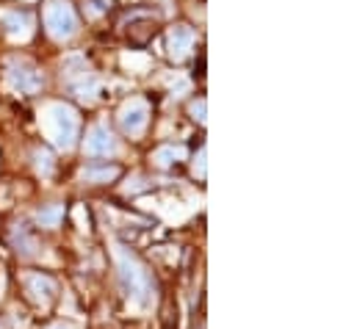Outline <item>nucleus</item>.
I'll return each mask as SVG.
<instances>
[{
  "label": "nucleus",
  "instance_id": "f257e3e1",
  "mask_svg": "<svg viewBox=\"0 0 357 329\" xmlns=\"http://www.w3.org/2000/svg\"><path fill=\"white\" fill-rule=\"evenodd\" d=\"M114 260L119 271V285L128 299V305L136 313H147L155 305V280L147 271V266L125 247H114Z\"/></svg>",
  "mask_w": 357,
  "mask_h": 329
},
{
  "label": "nucleus",
  "instance_id": "f03ea898",
  "mask_svg": "<svg viewBox=\"0 0 357 329\" xmlns=\"http://www.w3.org/2000/svg\"><path fill=\"white\" fill-rule=\"evenodd\" d=\"M39 125L59 150H73L81 136V116L67 102H47L39 114Z\"/></svg>",
  "mask_w": 357,
  "mask_h": 329
},
{
  "label": "nucleus",
  "instance_id": "7ed1b4c3",
  "mask_svg": "<svg viewBox=\"0 0 357 329\" xmlns=\"http://www.w3.org/2000/svg\"><path fill=\"white\" fill-rule=\"evenodd\" d=\"M45 28L53 39L67 42L78 33V14L70 0H47L45 6Z\"/></svg>",
  "mask_w": 357,
  "mask_h": 329
},
{
  "label": "nucleus",
  "instance_id": "20e7f679",
  "mask_svg": "<svg viewBox=\"0 0 357 329\" xmlns=\"http://www.w3.org/2000/svg\"><path fill=\"white\" fill-rule=\"evenodd\" d=\"M6 83L14 91L36 94L42 89L45 78H42V72H39V67L33 61H28V59H8L6 61Z\"/></svg>",
  "mask_w": 357,
  "mask_h": 329
},
{
  "label": "nucleus",
  "instance_id": "39448f33",
  "mask_svg": "<svg viewBox=\"0 0 357 329\" xmlns=\"http://www.w3.org/2000/svg\"><path fill=\"white\" fill-rule=\"evenodd\" d=\"M150 122V105L142 97H130L122 108H119V128L128 136H142L144 128Z\"/></svg>",
  "mask_w": 357,
  "mask_h": 329
},
{
  "label": "nucleus",
  "instance_id": "423d86ee",
  "mask_svg": "<svg viewBox=\"0 0 357 329\" xmlns=\"http://www.w3.org/2000/svg\"><path fill=\"white\" fill-rule=\"evenodd\" d=\"M84 153L89 158H108V155H116L119 153V144L114 139V133L105 128V125H91L89 133H86V141H84Z\"/></svg>",
  "mask_w": 357,
  "mask_h": 329
},
{
  "label": "nucleus",
  "instance_id": "0eeeda50",
  "mask_svg": "<svg viewBox=\"0 0 357 329\" xmlns=\"http://www.w3.org/2000/svg\"><path fill=\"white\" fill-rule=\"evenodd\" d=\"M0 20L6 25V33L14 42L31 39V33H33V17L31 14H25V11H0Z\"/></svg>",
  "mask_w": 357,
  "mask_h": 329
},
{
  "label": "nucleus",
  "instance_id": "6e6552de",
  "mask_svg": "<svg viewBox=\"0 0 357 329\" xmlns=\"http://www.w3.org/2000/svg\"><path fill=\"white\" fill-rule=\"evenodd\" d=\"M22 282H25V291L31 293V299H33L36 305H50V302H53V296H56V282H53L50 277H45V274H25Z\"/></svg>",
  "mask_w": 357,
  "mask_h": 329
},
{
  "label": "nucleus",
  "instance_id": "1a4fd4ad",
  "mask_svg": "<svg viewBox=\"0 0 357 329\" xmlns=\"http://www.w3.org/2000/svg\"><path fill=\"white\" fill-rule=\"evenodd\" d=\"M167 47H169V56H172L175 61H183V59L191 53V47H194V31H191L188 25H175V28H169Z\"/></svg>",
  "mask_w": 357,
  "mask_h": 329
},
{
  "label": "nucleus",
  "instance_id": "9d476101",
  "mask_svg": "<svg viewBox=\"0 0 357 329\" xmlns=\"http://www.w3.org/2000/svg\"><path fill=\"white\" fill-rule=\"evenodd\" d=\"M61 70H64V81L70 83L73 89H75V86H81V83L94 81V75H91L89 64H86V59H84V56H67V59H64V64H61Z\"/></svg>",
  "mask_w": 357,
  "mask_h": 329
},
{
  "label": "nucleus",
  "instance_id": "9b49d317",
  "mask_svg": "<svg viewBox=\"0 0 357 329\" xmlns=\"http://www.w3.org/2000/svg\"><path fill=\"white\" fill-rule=\"evenodd\" d=\"M153 161L158 166H172V164H180V161H185V147H175V144H167V147H158L155 150V155H153Z\"/></svg>",
  "mask_w": 357,
  "mask_h": 329
},
{
  "label": "nucleus",
  "instance_id": "f8f14e48",
  "mask_svg": "<svg viewBox=\"0 0 357 329\" xmlns=\"http://www.w3.org/2000/svg\"><path fill=\"white\" fill-rule=\"evenodd\" d=\"M116 177H119V169H116V166L84 169V180H86V183H108V180H116Z\"/></svg>",
  "mask_w": 357,
  "mask_h": 329
},
{
  "label": "nucleus",
  "instance_id": "ddd939ff",
  "mask_svg": "<svg viewBox=\"0 0 357 329\" xmlns=\"http://www.w3.org/2000/svg\"><path fill=\"white\" fill-rule=\"evenodd\" d=\"M61 216H64V208H61V205H50V208H42V211L36 213V222H39L42 227H56V224L61 222Z\"/></svg>",
  "mask_w": 357,
  "mask_h": 329
},
{
  "label": "nucleus",
  "instance_id": "4468645a",
  "mask_svg": "<svg viewBox=\"0 0 357 329\" xmlns=\"http://www.w3.org/2000/svg\"><path fill=\"white\" fill-rule=\"evenodd\" d=\"M122 64H125L128 70H133V72H147V67H150V59H147V56H136V53H128V56H122Z\"/></svg>",
  "mask_w": 357,
  "mask_h": 329
},
{
  "label": "nucleus",
  "instance_id": "2eb2a0df",
  "mask_svg": "<svg viewBox=\"0 0 357 329\" xmlns=\"http://www.w3.org/2000/svg\"><path fill=\"white\" fill-rule=\"evenodd\" d=\"M33 158H36V169H39L42 177H50L53 174V155L47 150H36Z\"/></svg>",
  "mask_w": 357,
  "mask_h": 329
},
{
  "label": "nucleus",
  "instance_id": "dca6fc26",
  "mask_svg": "<svg viewBox=\"0 0 357 329\" xmlns=\"http://www.w3.org/2000/svg\"><path fill=\"white\" fill-rule=\"evenodd\" d=\"M97 91H100L97 81H89V83L75 86V94H78V100H84V102H94V100H97Z\"/></svg>",
  "mask_w": 357,
  "mask_h": 329
},
{
  "label": "nucleus",
  "instance_id": "f3484780",
  "mask_svg": "<svg viewBox=\"0 0 357 329\" xmlns=\"http://www.w3.org/2000/svg\"><path fill=\"white\" fill-rule=\"evenodd\" d=\"M205 100H197V102H191V116L197 119V122H205Z\"/></svg>",
  "mask_w": 357,
  "mask_h": 329
},
{
  "label": "nucleus",
  "instance_id": "a211bd4d",
  "mask_svg": "<svg viewBox=\"0 0 357 329\" xmlns=\"http://www.w3.org/2000/svg\"><path fill=\"white\" fill-rule=\"evenodd\" d=\"M194 171H199V177H205V147H202V150H199V155H197Z\"/></svg>",
  "mask_w": 357,
  "mask_h": 329
},
{
  "label": "nucleus",
  "instance_id": "6ab92c4d",
  "mask_svg": "<svg viewBox=\"0 0 357 329\" xmlns=\"http://www.w3.org/2000/svg\"><path fill=\"white\" fill-rule=\"evenodd\" d=\"M53 329H78V327H73V324H56Z\"/></svg>",
  "mask_w": 357,
  "mask_h": 329
},
{
  "label": "nucleus",
  "instance_id": "aec40b11",
  "mask_svg": "<svg viewBox=\"0 0 357 329\" xmlns=\"http://www.w3.org/2000/svg\"><path fill=\"white\" fill-rule=\"evenodd\" d=\"M0 329H3V327H0Z\"/></svg>",
  "mask_w": 357,
  "mask_h": 329
}]
</instances>
